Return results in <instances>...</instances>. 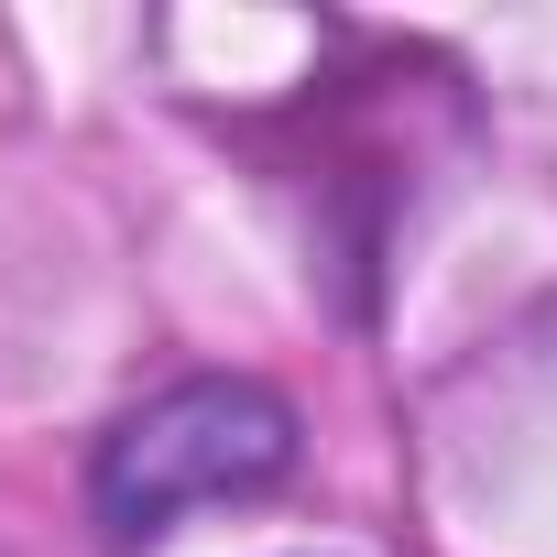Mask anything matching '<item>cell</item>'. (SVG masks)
<instances>
[{"mask_svg": "<svg viewBox=\"0 0 557 557\" xmlns=\"http://www.w3.org/2000/svg\"><path fill=\"white\" fill-rule=\"evenodd\" d=\"M285 470H296V405L251 372H197V383L153 394L143 416H121L99 437L88 503H99L110 546H153L175 513L273 492Z\"/></svg>", "mask_w": 557, "mask_h": 557, "instance_id": "1", "label": "cell"}]
</instances>
